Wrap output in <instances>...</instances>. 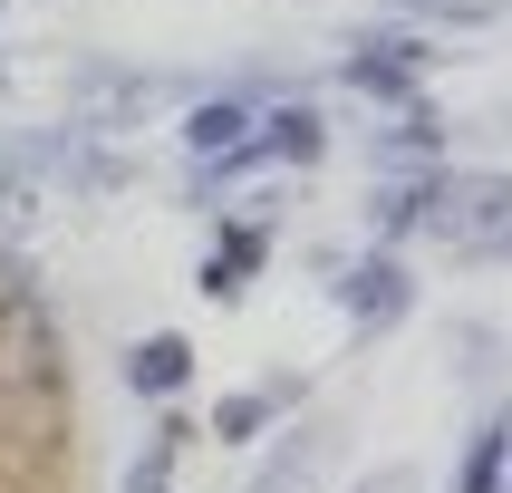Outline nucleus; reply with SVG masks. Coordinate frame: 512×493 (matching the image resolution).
Segmentation results:
<instances>
[{
    "label": "nucleus",
    "mask_w": 512,
    "mask_h": 493,
    "mask_svg": "<svg viewBox=\"0 0 512 493\" xmlns=\"http://www.w3.org/2000/svg\"><path fill=\"white\" fill-rule=\"evenodd\" d=\"M455 493H503V426H484V435H474V455H464Z\"/></svg>",
    "instance_id": "423d86ee"
},
{
    "label": "nucleus",
    "mask_w": 512,
    "mask_h": 493,
    "mask_svg": "<svg viewBox=\"0 0 512 493\" xmlns=\"http://www.w3.org/2000/svg\"><path fill=\"white\" fill-rule=\"evenodd\" d=\"M281 155H290V165H310V155H319V116L310 107H281V116H271V136H242L232 165H281Z\"/></svg>",
    "instance_id": "f03ea898"
},
{
    "label": "nucleus",
    "mask_w": 512,
    "mask_h": 493,
    "mask_svg": "<svg viewBox=\"0 0 512 493\" xmlns=\"http://www.w3.org/2000/svg\"><path fill=\"white\" fill-rule=\"evenodd\" d=\"M261 261V232H232L223 242V261H203V290H242V271Z\"/></svg>",
    "instance_id": "0eeeda50"
},
{
    "label": "nucleus",
    "mask_w": 512,
    "mask_h": 493,
    "mask_svg": "<svg viewBox=\"0 0 512 493\" xmlns=\"http://www.w3.org/2000/svg\"><path fill=\"white\" fill-rule=\"evenodd\" d=\"M174 445H184V426H165L155 445H145V464H136V484H126V493H165L174 484Z\"/></svg>",
    "instance_id": "6e6552de"
},
{
    "label": "nucleus",
    "mask_w": 512,
    "mask_h": 493,
    "mask_svg": "<svg viewBox=\"0 0 512 493\" xmlns=\"http://www.w3.org/2000/svg\"><path fill=\"white\" fill-rule=\"evenodd\" d=\"M242 126H252V116L232 107V97H213V107H194V126H184V145H194V155H242Z\"/></svg>",
    "instance_id": "39448f33"
},
{
    "label": "nucleus",
    "mask_w": 512,
    "mask_h": 493,
    "mask_svg": "<svg viewBox=\"0 0 512 493\" xmlns=\"http://www.w3.org/2000/svg\"><path fill=\"white\" fill-rule=\"evenodd\" d=\"M416 68H426V49H416V39H377V49H358V58H348V87L406 97V87H416Z\"/></svg>",
    "instance_id": "7ed1b4c3"
},
{
    "label": "nucleus",
    "mask_w": 512,
    "mask_h": 493,
    "mask_svg": "<svg viewBox=\"0 0 512 493\" xmlns=\"http://www.w3.org/2000/svg\"><path fill=\"white\" fill-rule=\"evenodd\" d=\"M271 406H281L271 387H261V397H223V416H213V435H252L261 416H271Z\"/></svg>",
    "instance_id": "1a4fd4ad"
},
{
    "label": "nucleus",
    "mask_w": 512,
    "mask_h": 493,
    "mask_svg": "<svg viewBox=\"0 0 512 493\" xmlns=\"http://www.w3.org/2000/svg\"><path fill=\"white\" fill-rule=\"evenodd\" d=\"M339 300H348V319H368V329H397V319H406V271L377 252V261H358V271L339 281Z\"/></svg>",
    "instance_id": "f257e3e1"
},
{
    "label": "nucleus",
    "mask_w": 512,
    "mask_h": 493,
    "mask_svg": "<svg viewBox=\"0 0 512 493\" xmlns=\"http://www.w3.org/2000/svg\"><path fill=\"white\" fill-rule=\"evenodd\" d=\"M184 377H194V348L174 339V329H155V339H145L136 358H126V387H145V397H174Z\"/></svg>",
    "instance_id": "20e7f679"
}]
</instances>
